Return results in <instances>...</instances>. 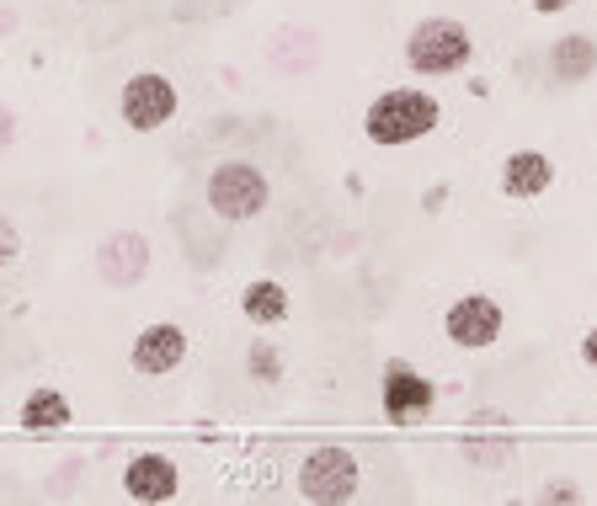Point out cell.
I'll list each match as a JSON object with an SVG mask.
<instances>
[{"label":"cell","mask_w":597,"mask_h":506,"mask_svg":"<svg viewBox=\"0 0 597 506\" xmlns=\"http://www.w3.org/2000/svg\"><path fill=\"white\" fill-rule=\"evenodd\" d=\"M528 6H534L538 17H555V11H566L570 0H528Z\"/></svg>","instance_id":"ac0fdd59"},{"label":"cell","mask_w":597,"mask_h":506,"mask_svg":"<svg viewBox=\"0 0 597 506\" xmlns=\"http://www.w3.org/2000/svg\"><path fill=\"white\" fill-rule=\"evenodd\" d=\"M470 60H475V38L453 17H427L406 38V64L417 75H459Z\"/></svg>","instance_id":"7a4b0ae2"},{"label":"cell","mask_w":597,"mask_h":506,"mask_svg":"<svg viewBox=\"0 0 597 506\" xmlns=\"http://www.w3.org/2000/svg\"><path fill=\"white\" fill-rule=\"evenodd\" d=\"M443 330L453 347H464V352H485L496 336H502V304L491 294H464L448 304L443 315Z\"/></svg>","instance_id":"8992f818"},{"label":"cell","mask_w":597,"mask_h":506,"mask_svg":"<svg viewBox=\"0 0 597 506\" xmlns=\"http://www.w3.org/2000/svg\"><path fill=\"white\" fill-rule=\"evenodd\" d=\"M96 272H102V283H113V288H134V283H145L149 240L134 235V230H118V235L96 251Z\"/></svg>","instance_id":"9c48e42d"},{"label":"cell","mask_w":597,"mask_h":506,"mask_svg":"<svg viewBox=\"0 0 597 506\" xmlns=\"http://www.w3.org/2000/svg\"><path fill=\"white\" fill-rule=\"evenodd\" d=\"M549 70H555L561 86H582V81H593L597 75V38H587V32H566V38L549 49Z\"/></svg>","instance_id":"7c38bea8"},{"label":"cell","mask_w":597,"mask_h":506,"mask_svg":"<svg viewBox=\"0 0 597 506\" xmlns=\"http://www.w3.org/2000/svg\"><path fill=\"white\" fill-rule=\"evenodd\" d=\"M17 251H22V235H17V224L0 213V267H11V262H17Z\"/></svg>","instance_id":"2e32d148"},{"label":"cell","mask_w":597,"mask_h":506,"mask_svg":"<svg viewBox=\"0 0 597 506\" xmlns=\"http://www.w3.org/2000/svg\"><path fill=\"white\" fill-rule=\"evenodd\" d=\"M358 458L347 453V447H315V453H304V464H298V496L304 502H321V506H336V502H353L358 496Z\"/></svg>","instance_id":"277c9868"},{"label":"cell","mask_w":597,"mask_h":506,"mask_svg":"<svg viewBox=\"0 0 597 506\" xmlns=\"http://www.w3.org/2000/svg\"><path fill=\"white\" fill-rule=\"evenodd\" d=\"M70 400H64L60 389H32L28 400H22V411H17V421H22V432H64L70 426Z\"/></svg>","instance_id":"5bb4252c"},{"label":"cell","mask_w":597,"mask_h":506,"mask_svg":"<svg viewBox=\"0 0 597 506\" xmlns=\"http://www.w3.org/2000/svg\"><path fill=\"white\" fill-rule=\"evenodd\" d=\"M272 203V181L251 160H219L209 171V209L230 224H245Z\"/></svg>","instance_id":"3957f363"},{"label":"cell","mask_w":597,"mask_h":506,"mask_svg":"<svg viewBox=\"0 0 597 506\" xmlns=\"http://www.w3.org/2000/svg\"><path fill=\"white\" fill-rule=\"evenodd\" d=\"M379 400H385V417L395 421V426H411V421H421L438 405V389H432V379L417 373L411 362H389L385 384H379Z\"/></svg>","instance_id":"52a82bcc"},{"label":"cell","mask_w":597,"mask_h":506,"mask_svg":"<svg viewBox=\"0 0 597 506\" xmlns=\"http://www.w3.org/2000/svg\"><path fill=\"white\" fill-rule=\"evenodd\" d=\"M438 118H443V107H438L432 91L395 86V91H385V96L368 102V113H363V134H368L379 149H400V145L427 139V134L438 128Z\"/></svg>","instance_id":"6da1fadb"},{"label":"cell","mask_w":597,"mask_h":506,"mask_svg":"<svg viewBox=\"0 0 597 506\" xmlns=\"http://www.w3.org/2000/svg\"><path fill=\"white\" fill-rule=\"evenodd\" d=\"M544 496H549V502H576V485H549Z\"/></svg>","instance_id":"d6986e66"},{"label":"cell","mask_w":597,"mask_h":506,"mask_svg":"<svg viewBox=\"0 0 597 506\" xmlns=\"http://www.w3.org/2000/svg\"><path fill=\"white\" fill-rule=\"evenodd\" d=\"M177 102H181L177 86H171L160 70H139V75L123 81L118 113L134 134H155V128H166V123L177 118Z\"/></svg>","instance_id":"5b68a950"},{"label":"cell","mask_w":597,"mask_h":506,"mask_svg":"<svg viewBox=\"0 0 597 506\" xmlns=\"http://www.w3.org/2000/svg\"><path fill=\"white\" fill-rule=\"evenodd\" d=\"M123 491L134 502H171L181 491L177 458H166V453H134L128 470H123Z\"/></svg>","instance_id":"30bf717a"},{"label":"cell","mask_w":597,"mask_h":506,"mask_svg":"<svg viewBox=\"0 0 597 506\" xmlns=\"http://www.w3.org/2000/svg\"><path fill=\"white\" fill-rule=\"evenodd\" d=\"M555 187V160L544 155V149H512L507 160H502V192L507 198H544Z\"/></svg>","instance_id":"8fae6325"},{"label":"cell","mask_w":597,"mask_h":506,"mask_svg":"<svg viewBox=\"0 0 597 506\" xmlns=\"http://www.w3.org/2000/svg\"><path fill=\"white\" fill-rule=\"evenodd\" d=\"M240 309H245L251 326H283L289 320V288L272 283V277H256V283L240 288Z\"/></svg>","instance_id":"4fadbf2b"},{"label":"cell","mask_w":597,"mask_h":506,"mask_svg":"<svg viewBox=\"0 0 597 506\" xmlns=\"http://www.w3.org/2000/svg\"><path fill=\"white\" fill-rule=\"evenodd\" d=\"M181 358H187V330L171 326V320H155L134 336V347H128V362H134V373H145V379H166V373H177Z\"/></svg>","instance_id":"ba28073f"},{"label":"cell","mask_w":597,"mask_h":506,"mask_svg":"<svg viewBox=\"0 0 597 506\" xmlns=\"http://www.w3.org/2000/svg\"><path fill=\"white\" fill-rule=\"evenodd\" d=\"M582 362H587V368L597 373V326L587 330V336H582Z\"/></svg>","instance_id":"e0dca14e"},{"label":"cell","mask_w":597,"mask_h":506,"mask_svg":"<svg viewBox=\"0 0 597 506\" xmlns=\"http://www.w3.org/2000/svg\"><path fill=\"white\" fill-rule=\"evenodd\" d=\"M245 368H251L262 384H277V379H283V362H277V347H272V341H256L251 358H245Z\"/></svg>","instance_id":"9a60e30c"}]
</instances>
